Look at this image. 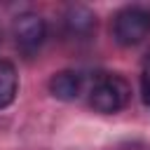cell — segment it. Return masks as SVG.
Listing matches in <instances>:
<instances>
[{
    "label": "cell",
    "instance_id": "obj_4",
    "mask_svg": "<svg viewBox=\"0 0 150 150\" xmlns=\"http://www.w3.org/2000/svg\"><path fill=\"white\" fill-rule=\"evenodd\" d=\"M82 91V75L75 70H59L49 77V94L59 101H75Z\"/></svg>",
    "mask_w": 150,
    "mask_h": 150
},
{
    "label": "cell",
    "instance_id": "obj_1",
    "mask_svg": "<svg viewBox=\"0 0 150 150\" xmlns=\"http://www.w3.org/2000/svg\"><path fill=\"white\" fill-rule=\"evenodd\" d=\"M129 96H131V87L122 75L103 73V75L96 77V82L89 91V103H91L94 110L110 115V112L122 110L129 103Z\"/></svg>",
    "mask_w": 150,
    "mask_h": 150
},
{
    "label": "cell",
    "instance_id": "obj_5",
    "mask_svg": "<svg viewBox=\"0 0 150 150\" xmlns=\"http://www.w3.org/2000/svg\"><path fill=\"white\" fill-rule=\"evenodd\" d=\"M96 28V16L89 7H70L68 14H66V30L70 35H77V38H87L91 35V30Z\"/></svg>",
    "mask_w": 150,
    "mask_h": 150
},
{
    "label": "cell",
    "instance_id": "obj_3",
    "mask_svg": "<svg viewBox=\"0 0 150 150\" xmlns=\"http://www.w3.org/2000/svg\"><path fill=\"white\" fill-rule=\"evenodd\" d=\"M12 33H14V40L16 45L23 49V52H35L45 35H47V26H45V19L40 14H33V12H23L14 19L12 23Z\"/></svg>",
    "mask_w": 150,
    "mask_h": 150
},
{
    "label": "cell",
    "instance_id": "obj_7",
    "mask_svg": "<svg viewBox=\"0 0 150 150\" xmlns=\"http://www.w3.org/2000/svg\"><path fill=\"white\" fill-rule=\"evenodd\" d=\"M141 101L150 105V54L145 56L143 70H141Z\"/></svg>",
    "mask_w": 150,
    "mask_h": 150
},
{
    "label": "cell",
    "instance_id": "obj_8",
    "mask_svg": "<svg viewBox=\"0 0 150 150\" xmlns=\"http://www.w3.org/2000/svg\"><path fill=\"white\" fill-rule=\"evenodd\" d=\"M129 150H136V148H129Z\"/></svg>",
    "mask_w": 150,
    "mask_h": 150
},
{
    "label": "cell",
    "instance_id": "obj_6",
    "mask_svg": "<svg viewBox=\"0 0 150 150\" xmlns=\"http://www.w3.org/2000/svg\"><path fill=\"white\" fill-rule=\"evenodd\" d=\"M16 89H19V75L14 63L0 59V108L12 105V101L16 98Z\"/></svg>",
    "mask_w": 150,
    "mask_h": 150
},
{
    "label": "cell",
    "instance_id": "obj_2",
    "mask_svg": "<svg viewBox=\"0 0 150 150\" xmlns=\"http://www.w3.org/2000/svg\"><path fill=\"white\" fill-rule=\"evenodd\" d=\"M112 38L124 47L138 45L145 38H150V9L138 5L120 9L112 19Z\"/></svg>",
    "mask_w": 150,
    "mask_h": 150
}]
</instances>
